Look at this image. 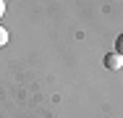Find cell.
I'll return each mask as SVG.
<instances>
[{
	"instance_id": "1",
	"label": "cell",
	"mask_w": 123,
	"mask_h": 118,
	"mask_svg": "<svg viewBox=\"0 0 123 118\" xmlns=\"http://www.w3.org/2000/svg\"><path fill=\"white\" fill-rule=\"evenodd\" d=\"M102 63H105V68H110V71H118V68L123 66V55H118V52H107Z\"/></svg>"
},
{
	"instance_id": "2",
	"label": "cell",
	"mask_w": 123,
	"mask_h": 118,
	"mask_svg": "<svg viewBox=\"0 0 123 118\" xmlns=\"http://www.w3.org/2000/svg\"><path fill=\"white\" fill-rule=\"evenodd\" d=\"M115 52L123 55V34H118V39H115Z\"/></svg>"
},
{
	"instance_id": "3",
	"label": "cell",
	"mask_w": 123,
	"mask_h": 118,
	"mask_svg": "<svg viewBox=\"0 0 123 118\" xmlns=\"http://www.w3.org/2000/svg\"><path fill=\"white\" fill-rule=\"evenodd\" d=\"M5 45H8V32L0 26V47H5Z\"/></svg>"
},
{
	"instance_id": "4",
	"label": "cell",
	"mask_w": 123,
	"mask_h": 118,
	"mask_svg": "<svg viewBox=\"0 0 123 118\" xmlns=\"http://www.w3.org/2000/svg\"><path fill=\"white\" fill-rule=\"evenodd\" d=\"M5 16V0H0V19Z\"/></svg>"
}]
</instances>
